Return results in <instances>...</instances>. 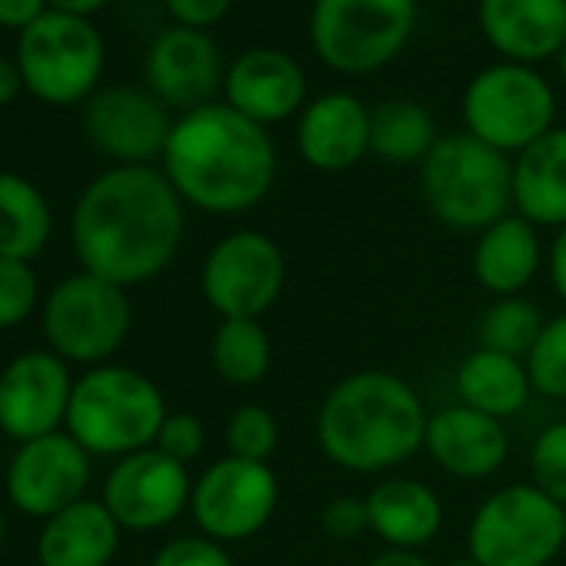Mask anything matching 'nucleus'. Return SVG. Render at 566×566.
<instances>
[{"instance_id":"f8f14e48","label":"nucleus","mask_w":566,"mask_h":566,"mask_svg":"<svg viewBox=\"0 0 566 566\" xmlns=\"http://www.w3.org/2000/svg\"><path fill=\"white\" fill-rule=\"evenodd\" d=\"M280 483L270 463L240 457L213 460L190 493V516L197 530L223 546L256 536L276 513Z\"/></svg>"},{"instance_id":"72a5a7b5","label":"nucleus","mask_w":566,"mask_h":566,"mask_svg":"<svg viewBox=\"0 0 566 566\" xmlns=\"http://www.w3.org/2000/svg\"><path fill=\"white\" fill-rule=\"evenodd\" d=\"M530 483L566 506V420L539 430L530 447Z\"/></svg>"},{"instance_id":"e433bc0d","label":"nucleus","mask_w":566,"mask_h":566,"mask_svg":"<svg viewBox=\"0 0 566 566\" xmlns=\"http://www.w3.org/2000/svg\"><path fill=\"white\" fill-rule=\"evenodd\" d=\"M321 526L331 539L337 543H350L360 539L364 533H370V513H367V500L364 496H334L324 510H321Z\"/></svg>"},{"instance_id":"f03ea898","label":"nucleus","mask_w":566,"mask_h":566,"mask_svg":"<svg viewBox=\"0 0 566 566\" xmlns=\"http://www.w3.org/2000/svg\"><path fill=\"white\" fill-rule=\"evenodd\" d=\"M164 177L184 203L233 217L266 200L276 180V147L270 130L213 101L174 120L164 147Z\"/></svg>"},{"instance_id":"a18cd8bd","label":"nucleus","mask_w":566,"mask_h":566,"mask_svg":"<svg viewBox=\"0 0 566 566\" xmlns=\"http://www.w3.org/2000/svg\"><path fill=\"white\" fill-rule=\"evenodd\" d=\"M556 61H559V74H563V84H566V48L559 51V57H556Z\"/></svg>"},{"instance_id":"79ce46f5","label":"nucleus","mask_w":566,"mask_h":566,"mask_svg":"<svg viewBox=\"0 0 566 566\" xmlns=\"http://www.w3.org/2000/svg\"><path fill=\"white\" fill-rule=\"evenodd\" d=\"M24 87V77H21V67L8 57H0V107L11 104Z\"/></svg>"},{"instance_id":"7c9ffc66","label":"nucleus","mask_w":566,"mask_h":566,"mask_svg":"<svg viewBox=\"0 0 566 566\" xmlns=\"http://www.w3.org/2000/svg\"><path fill=\"white\" fill-rule=\"evenodd\" d=\"M223 443L227 457L253 460V463H270V457L280 447V423L276 417L260 407V403H240L223 427Z\"/></svg>"},{"instance_id":"423d86ee","label":"nucleus","mask_w":566,"mask_h":566,"mask_svg":"<svg viewBox=\"0 0 566 566\" xmlns=\"http://www.w3.org/2000/svg\"><path fill=\"white\" fill-rule=\"evenodd\" d=\"M417 28V0H314L311 48L337 74L364 77L400 57Z\"/></svg>"},{"instance_id":"cd10ccee","label":"nucleus","mask_w":566,"mask_h":566,"mask_svg":"<svg viewBox=\"0 0 566 566\" xmlns=\"http://www.w3.org/2000/svg\"><path fill=\"white\" fill-rule=\"evenodd\" d=\"M54 230L48 197L18 174L0 170V256L34 260Z\"/></svg>"},{"instance_id":"dca6fc26","label":"nucleus","mask_w":566,"mask_h":566,"mask_svg":"<svg viewBox=\"0 0 566 566\" xmlns=\"http://www.w3.org/2000/svg\"><path fill=\"white\" fill-rule=\"evenodd\" d=\"M170 130L174 120L150 91L107 87L84 107L87 140L117 167H150L154 157H164Z\"/></svg>"},{"instance_id":"09e8293b","label":"nucleus","mask_w":566,"mask_h":566,"mask_svg":"<svg viewBox=\"0 0 566 566\" xmlns=\"http://www.w3.org/2000/svg\"><path fill=\"white\" fill-rule=\"evenodd\" d=\"M417 4H420V0H417Z\"/></svg>"},{"instance_id":"4c0bfd02","label":"nucleus","mask_w":566,"mask_h":566,"mask_svg":"<svg viewBox=\"0 0 566 566\" xmlns=\"http://www.w3.org/2000/svg\"><path fill=\"white\" fill-rule=\"evenodd\" d=\"M164 4H167L170 18H177V28L207 31L227 18L233 0H164Z\"/></svg>"},{"instance_id":"2eb2a0df","label":"nucleus","mask_w":566,"mask_h":566,"mask_svg":"<svg viewBox=\"0 0 566 566\" xmlns=\"http://www.w3.org/2000/svg\"><path fill=\"white\" fill-rule=\"evenodd\" d=\"M71 367L54 350H28L0 374V430L28 443L67 427Z\"/></svg>"},{"instance_id":"a211bd4d","label":"nucleus","mask_w":566,"mask_h":566,"mask_svg":"<svg viewBox=\"0 0 566 566\" xmlns=\"http://www.w3.org/2000/svg\"><path fill=\"white\" fill-rule=\"evenodd\" d=\"M223 104L270 130L273 124L301 117L307 107V77L291 54L250 48L227 67Z\"/></svg>"},{"instance_id":"1a4fd4ad","label":"nucleus","mask_w":566,"mask_h":566,"mask_svg":"<svg viewBox=\"0 0 566 566\" xmlns=\"http://www.w3.org/2000/svg\"><path fill=\"white\" fill-rule=\"evenodd\" d=\"M134 307L124 287L87 270L64 276L44 301L48 347L67 364L101 367L127 340Z\"/></svg>"},{"instance_id":"ea45409f","label":"nucleus","mask_w":566,"mask_h":566,"mask_svg":"<svg viewBox=\"0 0 566 566\" xmlns=\"http://www.w3.org/2000/svg\"><path fill=\"white\" fill-rule=\"evenodd\" d=\"M546 276H549V287L553 294L563 301L566 307V227H559L546 247Z\"/></svg>"},{"instance_id":"6ab92c4d","label":"nucleus","mask_w":566,"mask_h":566,"mask_svg":"<svg viewBox=\"0 0 566 566\" xmlns=\"http://www.w3.org/2000/svg\"><path fill=\"white\" fill-rule=\"evenodd\" d=\"M423 450L453 480H486L510 457V430L496 417L453 403L430 413Z\"/></svg>"},{"instance_id":"bb28decb","label":"nucleus","mask_w":566,"mask_h":566,"mask_svg":"<svg viewBox=\"0 0 566 566\" xmlns=\"http://www.w3.org/2000/svg\"><path fill=\"white\" fill-rule=\"evenodd\" d=\"M437 140V120L423 104L410 97H390L370 107V154L384 164H423Z\"/></svg>"},{"instance_id":"aec40b11","label":"nucleus","mask_w":566,"mask_h":566,"mask_svg":"<svg viewBox=\"0 0 566 566\" xmlns=\"http://www.w3.org/2000/svg\"><path fill=\"white\" fill-rule=\"evenodd\" d=\"M297 150L321 174H344L370 154V107L347 94L327 91L297 117Z\"/></svg>"},{"instance_id":"20e7f679","label":"nucleus","mask_w":566,"mask_h":566,"mask_svg":"<svg viewBox=\"0 0 566 566\" xmlns=\"http://www.w3.org/2000/svg\"><path fill=\"white\" fill-rule=\"evenodd\" d=\"M167 413V400L147 374L101 364L74 380L64 430L91 457L120 460L154 447Z\"/></svg>"},{"instance_id":"473e14b6","label":"nucleus","mask_w":566,"mask_h":566,"mask_svg":"<svg viewBox=\"0 0 566 566\" xmlns=\"http://www.w3.org/2000/svg\"><path fill=\"white\" fill-rule=\"evenodd\" d=\"M41 301V280L31 260L0 256V331L21 327Z\"/></svg>"},{"instance_id":"58836bf2","label":"nucleus","mask_w":566,"mask_h":566,"mask_svg":"<svg viewBox=\"0 0 566 566\" xmlns=\"http://www.w3.org/2000/svg\"><path fill=\"white\" fill-rule=\"evenodd\" d=\"M44 14V0H0V28H14L24 34Z\"/></svg>"},{"instance_id":"de8ad7c7","label":"nucleus","mask_w":566,"mask_h":566,"mask_svg":"<svg viewBox=\"0 0 566 566\" xmlns=\"http://www.w3.org/2000/svg\"><path fill=\"white\" fill-rule=\"evenodd\" d=\"M563 533H566V506H563Z\"/></svg>"},{"instance_id":"a878e982","label":"nucleus","mask_w":566,"mask_h":566,"mask_svg":"<svg viewBox=\"0 0 566 566\" xmlns=\"http://www.w3.org/2000/svg\"><path fill=\"white\" fill-rule=\"evenodd\" d=\"M457 397L463 407H473L486 417L496 420H510L516 413H523V407L533 397V384L526 374V364L506 354H493V350H470L453 377Z\"/></svg>"},{"instance_id":"b1692460","label":"nucleus","mask_w":566,"mask_h":566,"mask_svg":"<svg viewBox=\"0 0 566 566\" xmlns=\"http://www.w3.org/2000/svg\"><path fill=\"white\" fill-rule=\"evenodd\" d=\"M120 523L104 500H77L44 520L38 539L41 566H111L120 549Z\"/></svg>"},{"instance_id":"f3484780","label":"nucleus","mask_w":566,"mask_h":566,"mask_svg":"<svg viewBox=\"0 0 566 566\" xmlns=\"http://www.w3.org/2000/svg\"><path fill=\"white\" fill-rule=\"evenodd\" d=\"M227 67L207 31L170 28L147 51V84L164 107L197 111L223 91Z\"/></svg>"},{"instance_id":"c756f323","label":"nucleus","mask_w":566,"mask_h":566,"mask_svg":"<svg viewBox=\"0 0 566 566\" xmlns=\"http://www.w3.org/2000/svg\"><path fill=\"white\" fill-rule=\"evenodd\" d=\"M546 327L543 311L526 297H500L476 317V347L526 360Z\"/></svg>"},{"instance_id":"ddd939ff","label":"nucleus","mask_w":566,"mask_h":566,"mask_svg":"<svg viewBox=\"0 0 566 566\" xmlns=\"http://www.w3.org/2000/svg\"><path fill=\"white\" fill-rule=\"evenodd\" d=\"M193 476L184 463L164 457L157 447L120 457L104 480V506L120 530L154 533L190 510Z\"/></svg>"},{"instance_id":"9d476101","label":"nucleus","mask_w":566,"mask_h":566,"mask_svg":"<svg viewBox=\"0 0 566 566\" xmlns=\"http://www.w3.org/2000/svg\"><path fill=\"white\" fill-rule=\"evenodd\" d=\"M18 67L24 87L44 104L91 101L104 71V41L87 18L48 11L21 34Z\"/></svg>"},{"instance_id":"a19ab883","label":"nucleus","mask_w":566,"mask_h":566,"mask_svg":"<svg viewBox=\"0 0 566 566\" xmlns=\"http://www.w3.org/2000/svg\"><path fill=\"white\" fill-rule=\"evenodd\" d=\"M367 566H433L420 549H394V546H384Z\"/></svg>"},{"instance_id":"5701e85b","label":"nucleus","mask_w":566,"mask_h":566,"mask_svg":"<svg viewBox=\"0 0 566 566\" xmlns=\"http://www.w3.org/2000/svg\"><path fill=\"white\" fill-rule=\"evenodd\" d=\"M367 513L370 533L394 549H423L443 530V500L440 493L417 476H384L370 486Z\"/></svg>"},{"instance_id":"0eeeda50","label":"nucleus","mask_w":566,"mask_h":566,"mask_svg":"<svg viewBox=\"0 0 566 566\" xmlns=\"http://www.w3.org/2000/svg\"><path fill=\"white\" fill-rule=\"evenodd\" d=\"M563 546V506L533 483L493 490L467 526V553L480 566H549Z\"/></svg>"},{"instance_id":"6e6552de","label":"nucleus","mask_w":566,"mask_h":566,"mask_svg":"<svg viewBox=\"0 0 566 566\" xmlns=\"http://www.w3.org/2000/svg\"><path fill=\"white\" fill-rule=\"evenodd\" d=\"M467 134L486 147L516 157L556 124V94L549 81L526 64L500 61L483 67L463 91Z\"/></svg>"},{"instance_id":"c9c22d12","label":"nucleus","mask_w":566,"mask_h":566,"mask_svg":"<svg viewBox=\"0 0 566 566\" xmlns=\"http://www.w3.org/2000/svg\"><path fill=\"white\" fill-rule=\"evenodd\" d=\"M150 566H237V563L223 543L197 533V536H177L164 543L154 553Z\"/></svg>"},{"instance_id":"4468645a","label":"nucleus","mask_w":566,"mask_h":566,"mask_svg":"<svg viewBox=\"0 0 566 566\" xmlns=\"http://www.w3.org/2000/svg\"><path fill=\"white\" fill-rule=\"evenodd\" d=\"M87 483L91 453L67 430L18 443V453L4 473L11 503L34 520H51L54 513L84 500Z\"/></svg>"},{"instance_id":"7ed1b4c3","label":"nucleus","mask_w":566,"mask_h":566,"mask_svg":"<svg viewBox=\"0 0 566 566\" xmlns=\"http://www.w3.org/2000/svg\"><path fill=\"white\" fill-rule=\"evenodd\" d=\"M430 410L394 370H357L340 377L317 410L321 453L360 476L403 467L423 450Z\"/></svg>"},{"instance_id":"9b49d317","label":"nucleus","mask_w":566,"mask_h":566,"mask_svg":"<svg viewBox=\"0 0 566 566\" xmlns=\"http://www.w3.org/2000/svg\"><path fill=\"white\" fill-rule=\"evenodd\" d=\"M287 256L263 230H230L200 266V294L220 321H260L283 294Z\"/></svg>"},{"instance_id":"49530a36","label":"nucleus","mask_w":566,"mask_h":566,"mask_svg":"<svg viewBox=\"0 0 566 566\" xmlns=\"http://www.w3.org/2000/svg\"><path fill=\"white\" fill-rule=\"evenodd\" d=\"M4 536H8V523H4V513H0V543H4Z\"/></svg>"},{"instance_id":"4be33fe9","label":"nucleus","mask_w":566,"mask_h":566,"mask_svg":"<svg viewBox=\"0 0 566 566\" xmlns=\"http://www.w3.org/2000/svg\"><path fill=\"white\" fill-rule=\"evenodd\" d=\"M546 263V250L539 240V227L523 220L520 213H506L486 230L476 233L470 270L486 294L523 297V291L536 280Z\"/></svg>"},{"instance_id":"c03bdc74","label":"nucleus","mask_w":566,"mask_h":566,"mask_svg":"<svg viewBox=\"0 0 566 566\" xmlns=\"http://www.w3.org/2000/svg\"><path fill=\"white\" fill-rule=\"evenodd\" d=\"M447 566H480V563H476V559H473L470 553H463V556H453V559H450Z\"/></svg>"},{"instance_id":"412c9836","label":"nucleus","mask_w":566,"mask_h":566,"mask_svg":"<svg viewBox=\"0 0 566 566\" xmlns=\"http://www.w3.org/2000/svg\"><path fill=\"white\" fill-rule=\"evenodd\" d=\"M476 21L510 64L536 67L566 48V0H476Z\"/></svg>"},{"instance_id":"39448f33","label":"nucleus","mask_w":566,"mask_h":566,"mask_svg":"<svg viewBox=\"0 0 566 566\" xmlns=\"http://www.w3.org/2000/svg\"><path fill=\"white\" fill-rule=\"evenodd\" d=\"M420 193L443 227L480 233L513 213V157L467 130L447 134L420 164Z\"/></svg>"},{"instance_id":"f704fd0d","label":"nucleus","mask_w":566,"mask_h":566,"mask_svg":"<svg viewBox=\"0 0 566 566\" xmlns=\"http://www.w3.org/2000/svg\"><path fill=\"white\" fill-rule=\"evenodd\" d=\"M154 447L164 457L190 467L203 453V447H207V427L193 413H167V420L160 423V433H157Z\"/></svg>"},{"instance_id":"f257e3e1","label":"nucleus","mask_w":566,"mask_h":566,"mask_svg":"<svg viewBox=\"0 0 566 566\" xmlns=\"http://www.w3.org/2000/svg\"><path fill=\"white\" fill-rule=\"evenodd\" d=\"M184 200L157 167H111L74 207L71 237L81 270L117 287L160 276L184 243Z\"/></svg>"},{"instance_id":"c85d7f7f","label":"nucleus","mask_w":566,"mask_h":566,"mask_svg":"<svg viewBox=\"0 0 566 566\" xmlns=\"http://www.w3.org/2000/svg\"><path fill=\"white\" fill-rule=\"evenodd\" d=\"M213 374L227 387H256L273 367V340L260 321H220L210 340Z\"/></svg>"},{"instance_id":"393cba45","label":"nucleus","mask_w":566,"mask_h":566,"mask_svg":"<svg viewBox=\"0 0 566 566\" xmlns=\"http://www.w3.org/2000/svg\"><path fill=\"white\" fill-rule=\"evenodd\" d=\"M513 213L533 227H566V127H553L513 157Z\"/></svg>"},{"instance_id":"37998d69","label":"nucleus","mask_w":566,"mask_h":566,"mask_svg":"<svg viewBox=\"0 0 566 566\" xmlns=\"http://www.w3.org/2000/svg\"><path fill=\"white\" fill-rule=\"evenodd\" d=\"M54 4V11H61V14H74V18H87V14H94V11H101L107 0H51Z\"/></svg>"},{"instance_id":"2f4dec72","label":"nucleus","mask_w":566,"mask_h":566,"mask_svg":"<svg viewBox=\"0 0 566 566\" xmlns=\"http://www.w3.org/2000/svg\"><path fill=\"white\" fill-rule=\"evenodd\" d=\"M523 364H526L533 394L546 400H566V311L556 317H546V327Z\"/></svg>"}]
</instances>
